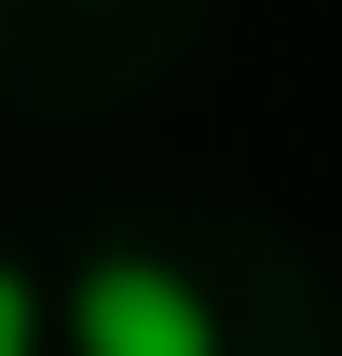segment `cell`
Returning <instances> with one entry per match:
<instances>
[{"instance_id":"cell-2","label":"cell","mask_w":342,"mask_h":356,"mask_svg":"<svg viewBox=\"0 0 342 356\" xmlns=\"http://www.w3.org/2000/svg\"><path fill=\"white\" fill-rule=\"evenodd\" d=\"M42 343H55V329H42V288L0 261V356H42Z\"/></svg>"},{"instance_id":"cell-1","label":"cell","mask_w":342,"mask_h":356,"mask_svg":"<svg viewBox=\"0 0 342 356\" xmlns=\"http://www.w3.org/2000/svg\"><path fill=\"white\" fill-rule=\"evenodd\" d=\"M55 343H69V356H219V315H206V288H192L178 261L110 247V261H83Z\"/></svg>"}]
</instances>
